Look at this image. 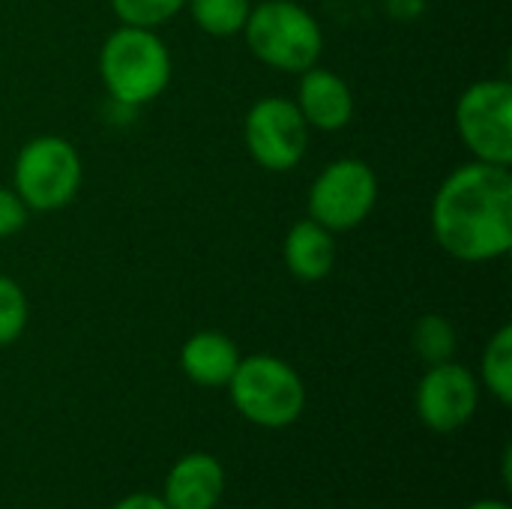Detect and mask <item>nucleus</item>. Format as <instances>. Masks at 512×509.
I'll return each instance as SVG.
<instances>
[{
  "label": "nucleus",
  "instance_id": "nucleus-1",
  "mask_svg": "<svg viewBox=\"0 0 512 509\" xmlns=\"http://www.w3.org/2000/svg\"><path fill=\"white\" fill-rule=\"evenodd\" d=\"M435 243L456 261L486 264L512 249L510 165L468 162L444 177L432 198Z\"/></svg>",
  "mask_w": 512,
  "mask_h": 509
},
{
  "label": "nucleus",
  "instance_id": "nucleus-2",
  "mask_svg": "<svg viewBox=\"0 0 512 509\" xmlns=\"http://www.w3.org/2000/svg\"><path fill=\"white\" fill-rule=\"evenodd\" d=\"M171 51L156 30L117 27L99 51V75L108 96L123 108H141L171 84Z\"/></svg>",
  "mask_w": 512,
  "mask_h": 509
},
{
  "label": "nucleus",
  "instance_id": "nucleus-3",
  "mask_svg": "<svg viewBox=\"0 0 512 509\" xmlns=\"http://www.w3.org/2000/svg\"><path fill=\"white\" fill-rule=\"evenodd\" d=\"M249 51L279 69V72H306L318 63L324 51V33L318 18L294 0H264L255 3L243 27Z\"/></svg>",
  "mask_w": 512,
  "mask_h": 509
},
{
  "label": "nucleus",
  "instance_id": "nucleus-4",
  "mask_svg": "<svg viewBox=\"0 0 512 509\" xmlns=\"http://www.w3.org/2000/svg\"><path fill=\"white\" fill-rule=\"evenodd\" d=\"M228 393L240 417L261 429H288L306 408V387L297 369L273 354L240 357Z\"/></svg>",
  "mask_w": 512,
  "mask_h": 509
},
{
  "label": "nucleus",
  "instance_id": "nucleus-5",
  "mask_svg": "<svg viewBox=\"0 0 512 509\" xmlns=\"http://www.w3.org/2000/svg\"><path fill=\"white\" fill-rule=\"evenodd\" d=\"M12 183L27 210H60L72 204L81 189V156L60 135L30 138L15 156Z\"/></svg>",
  "mask_w": 512,
  "mask_h": 509
},
{
  "label": "nucleus",
  "instance_id": "nucleus-6",
  "mask_svg": "<svg viewBox=\"0 0 512 509\" xmlns=\"http://www.w3.org/2000/svg\"><path fill=\"white\" fill-rule=\"evenodd\" d=\"M456 132L474 159L492 165H512L510 81H474L456 102Z\"/></svg>",
  "mask_w": 512,
  "mask_h": 509
},
{
  "label": "nucleus",
  "instance_id": "nucleus-7",
  "mask_svg": "<svg viewBox=\"0 0 512 509\" xmlns=\"http://www.w3.org/2000/svg\"><path fill=\"white\" fill-rule=\"evenodd\" d=\"M378 204V177L369 162L345 156L330 162L309 189V219L327 231L360 228Z\"/></svg>",
  "mask_w": 512,
  "mask_h": 509
},
{
  "label": "nucleus",
  "instance_id": "nucleus-8",
  "mask_svg": "<svg viewBox=\"0 0 512 509\" xmlns=\"http://www.w3.org/2000/svg\"><path fill=\"white\" fill-rule=\"evenodd\" d=\"M249 156L267 168V171H291L303 162L309 147V126L294 105V99L285 96H264L258 99L243 123Z\"/></svg>",
  "mask_w": 512,
  "mask_h": 509
},
{
  "label": "nucleus",
  "instance_id": "nucleus-9",
  "mask_svg": "<svg viewBox=\"0 0 512 509\" xmlns=\"http://www.w3.org/2000/svg\"><path fill=\"white\" fill-rule=\"evenodd\" d=\"M417 417L441 435H450L471 423L480 405V384L471 369L447 360L429 366V372L417 384Z\"/></svg>",
  "mask_w": 512,
  "mask_h": 509
},
{
  "label": "nucleus",
  "instance_id": "nucleus-10",
  "mask_svg": "<svg viewBox=\"0 0 512 509\" xmlns=\"http://www.w3.org/2000/svg\"><path fill=\"white\" fill-rule=\"evenodd\" d=\"M294 105L300 108L306 126L318 132H339L354 117V93L345 84V78H339L333 69H324L318 63L300 72Z\"/></svg>",
  "mask_w": 512,
  "mask_h": 509
},
{
  "label": "nucleus",
  "instance_id": "nucleus-11",
  "mask_svg": "<svg viewBox=\"0 0 512 509\" xmlns=\"http://www.w3.org/2000/svg\"><path fill=\"white\" fill-rule=\"evenodd\" d=\"M225 495V468L210 453L183 456L165 477L162 501L168 509H216Z\"/></svg>",
  "mask_w": 512,
  "mask_h": 509
},
{
  "label": "nucleus",
  "instance_id": "nucleus-12",
  "mask_svg": "<svg viewBox=\"0 0 512 509\" xmlns=\"http://www.w3.org/2000/svg\"><path fill=\"white\" fill-rule=\"evenodd\" d=\"M240 363L237 345L219 330H201L180 348V369L198 387H228Z\"/></svg>",
  "mask_w": 512,
  "mask_h": 509
},
{
  "label": "nucleus",
  "instance_id": "nucleus-13",
  "mask_svg": "<svg viewBox=\"0 0 512 509\" xmlns=\"http://www.w3.org/2000/svg\"><path fill=\"white\" fill-rule=\"evenodd\" d=\"M285 267L300 282H321L336 267V240L333 231L318 225L315 219H300L285 234Z\"/></svg>",
  "mask_w": 512,
  "mask_h": 509
},
{
  "label": "nucleus",
  "instance_id": "nucleus-14",
  "mask_svg": "<svg viewBox=\"0 0 512 509\" xmlns=\"http://www.w3.org/2000/svg\"><path fill=\"white\" fill-rule=\"evenodd\" d=\"M186 9L207 36L225 39L243 33L252 0H186Z\"/></svg>",
  "mask_w": 512,
  "mask_h": 509
},
{
  "label": "nucleus",
  "instance_id": "nucleus-15",
  "mask_svg": "<svg viewBox=\"0 0 512 509\" xmlns=\"http://www.w3.org/2000/svg\"><path fill=\"white\" fill-rule=\"evenodd\" d=\"M480 375H483V384L489 387V393L501 405H512V327H501L489 339V345L483 351Z\"/></svg>",
  "mask_w": 512,
  "mask_h": 509
},
{
  "label": "nucleus",
  "instance_id": "nucleus-16",
  "mask_svg": "<svg viewBox=\"0 0 512 509\" xmlns=\"http://www.w3.org/2000/svg\"><path fill=\"white\" fill-rule=\"evenodd\" d=\"M411 345H414L417 357H420L426 366L447 363V360H453V354H456V327H453L450 318H444V315H423V318L414 324Z\"/></svg>",
  "mask_w": 512,
  "mask_h": 509
},
{
  "label": "nucleus",
  "instance_id": "nucleus-17",
  "mask_svg": "<svg viewBox=\"0 0 512 509\" xmlns=\"http://www.w3.org/2000/svg\"><path fill=\"white\" fill-rule=\"evenodd\" d=\"M27 318H30L27 294L15 279L0 276V348L12 345L24 333Z\"/></svg>",
  "mask_w": 512,
  "mask_h": 509
},
{
  "label": "nucleus",
  "instance_id": "nucleus-18",
  "mask_svg": "<svg viewBox=\"0 0 512 509\" xmlns=\"http://www.w3.org/2000/svg\"><path fill=\"white\" fill-rule=\"evenodd\" d=\"M111 6L123 24L153 30L186 9V0H111Z\"/></svg>",
  "mask_w": 512,
  "mask_h": 509
},
{
  "label": "nucleus",
  "instance_id": "nucleus-19",
  "mask_svg": "<svg viewBox=\"0 0 512 509\" xmlns=\"http://www.w3.org/2000/svg\"><path fill=\"white\" fill-rule=\"evenodd\" d=\"M27 216H30V210H27V204L18 198V192L0 186V240L18 234V231L24 228Z\"/></svg>",
  "mask_w": 512,
  "mask_h": 509
},
{
  "label": "nucleus",
  "instance_id": "nucleus-20",
  "mask_svg": "<svg viewBox=\"0 0 512 509\" xmlns=\"http://www.w3.org/2000/svg\"><path fill=\"white\" fill-rule=\"evenodd\" d=\"M384 9L396 21H411V18H420L426 12V0H384Z\"/></svg>",
  "mask_w": 512,
  "mask_h": 509
},
{
  "label": "nucleus",
  "instance_id": "nucleus-21",
  "mask_svg": "<svg viewBox=\"0 0 512 509\" xmlns=\"http://www.w3.org/2000/svg\"><path fill=\"white\" fill-rule=\"evenodd\" d=\"M111 509H168V504L156 495H147V492H138V495H129L123 501H117Z\"/></svg>",
  "mask_w": 512,
  "mask_h": 509
},
{
  "label": "nucleus",
  "instance_id": "nucleus-22",
  "mask_svg": "<svg viewBox=\"0 0 512 509\" xmlns=\"http://www.w3.org/2000/svg\"><path fill=\"white\" fill-rule=\"evenodd\" d=\"M468 509H510L504 501H477V504H471Z\"/></svg>",
  "mask_w": 512,
  "mask_h": 509
}]
</instances>
